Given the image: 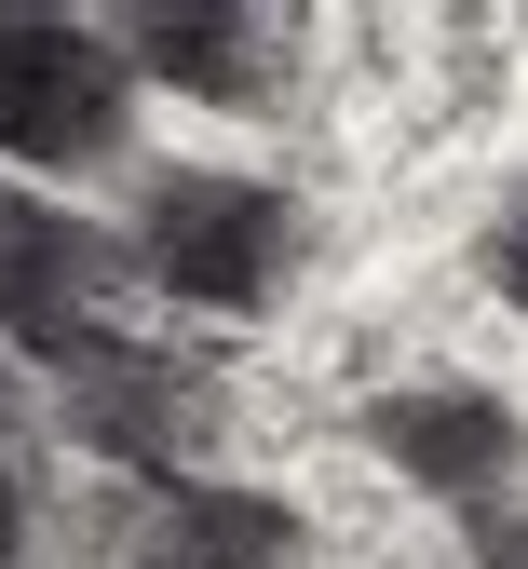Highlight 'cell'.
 Returning <instances> with one entry per match:
<instances>
[{"instance_id":"cell-6","label":"cell","mask_w":528,"mask_h":569,"mask_svg":"<svg viewBox=\"0 0 528 569\" xmlns=\"http://www.w3.org/2000/svg\"><path fill=\"white\" fill-rule=\"evenodd\" d=\"M366 448H380L420 502L501 516L515 475H528V420H515L488 380H393V393H366Z\"/></svg>"},{"instance_id":"cell-2","label":"cell","mask_w":528,"mask_h":569,"mask_svg":"<svg viewBox=\"0 0 528 569\" xmlns=\"http://www.w3.org/2000/svg\"><path fill=\"white\" fill-rule=\"evenodd\" d=\"M54 435L96 448L122 488H177L217 448V380L190 367V352L136 339V326L122 339H82V352H54Z\"/></svg>"},{"instance_id":"cell-3","label":"cell","mask_w":528,"mask_h":569,"mask_svg":"<svg viewBox=\"0 0 528 569\" xmlns=\"http://www.w3.org/2000/svg\"><path fill=\"white\" fill-rule=\"evenodd\" d=\"M122 122H136V82H122L109 28H82V14H0V163L82 177V163L122 150Z\"/></svg>"},{"instance_id":"cell-11","label":"cell","mask_w":528,"mask_h":569,"mask_svg":"<svg viewBox=\"0 0 528 569\" xmlns=\"http://www.w3.org/2000/svg\"><path fill=\"white\" fill-rule=\"evenodd\" d=\"M0 569H28V542H14V529H0Z\"/></svg>"},{"instance_id":"cell-9","label":"cell","mask_w":528,"mask_h":569,"mask_svg":"<svg viewBox=\"0 0 528 569\" xmlns=\"http://www.w3.org/2000/svg\"><path fill=\"white\" fill-rule=\"evenodd\" d=\"M41 502V435H28V407H14V380H0V529H14Z\"/></svg>"},{"instance_id":"cell-1","label":"cell","mask_w":528,"mask_h":569,"mask_svg":"<svg viewBox=\"0 0 528 569\" xmlns=\"http://www.w3.org/2000/svg\"><path fill=\"white\" fill-rule=\"evenodd\" d=\"M122 271H149L177 312H271L298 284V203L271 177H231V163H163L136 190V244Z\"/></svg>"},{"instance_id":"cell-5","label":"cell","mask_w":528,"mask_h":569,"mask_svg":"<svg viewBox=\"0 0 528 569\" xmlns=\"http://www.w3.org/2000/svg\"><path fill=\"white\" fill-rule=\"evenodd\" d=\"M0 339H28L41 367L82 339H122V244L14 177H0Z\"/></svg>"},{"instance_id":"cell-7","label":"cell","mask_w":528,"mask_h":569,"mask_svg":"<svg viewBox=\"0 0 528 569\" xmlns=\"http://www.w3.org/2000/svg\"><path fill=\"white\" fill-rule=\"evenodd\" d=\"M109 54H122V82H177L190 109H285L298 96V14H190V0H163Z\"/></svg>"},{"instance_id":"cell-8","label":"cell","mask_w":528,"mask_h":569,"mask_svg":"<svg viewBox=\"0 0 528 569\" xmlns=\"http://www.w3.org/2000/svg\"><path fill=\"white\" fill-rule=\"evenodd\" d=\"M488 299H501V312H528V177L501 190V218H488Z\"/></svg>"},{"instance_id":"cell-4","label":"cell","mask_w":528,"mask_h":569,"mask_svg":"<svg viewBox=\"0 0 528 569\" xmlns=\"http://www.w3.org/2000/svg\"><path fill=\"white\" fill-rule=\"evenodd\" d=\"M82 542H96L109 569H312V529H298L285 488H217V475L109 488Z\"/></svg>"},{"instance_id":"cell-10","label":"cell","mask_w":528,"mask_h":569,"mask_svg":"<svg viewBox=\"0 0 528 569\" xmlns=\"http://www.w3.org/2000/svg\"><path fill=\"white\" fill-rule=\"evenodd\" d=\"M475 569H528V502H501V516H475Z\"/></svg>"}]
</instances>
